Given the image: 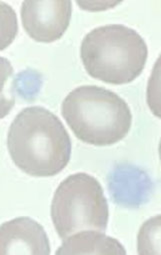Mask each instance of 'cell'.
Listing matches in <instances>:
<instances>
[{"label":"cell","mask_w":161,"mask_h":255,"mask_svg":"<svg viewBox=\"0 0 161 255\" xmlns=\"http://www.w3.org/2000/svg\"><path fill=\"white\" fill-rule=\"evenodd\" d=\"M7 148L14 164L35 177L60 173L71 156V139L61 120L48 109H22L10 124Z\"/></svg>","instance_id":"6da1fadb"},{"label":"cell","mask_w":161,"mask_h":255,"mask_svg":"<svg viewBox=\"0 0 161 255\" xmlns=\"http://www.w3.org/2000/svg\"><path fill=\"white\" fill-rule=\"evenodd\" d=\"M61 114L79 140L95 146L119 142L132 124L125 100L95 85L79 86L69 92L61 104Z\"/></svg>","instance_id":"7a4b0ae2"},{"label":"cell","mask_w":161,"mask_h":255,"mask_svg":"<svg viewBox=\"0 0 161 255\" xmlns=\"http://www.w3.org/2000/svg\"><path fill=\"white\" fill-rule=\"evenodd\" d=\"M80 57L91 77L121 85L132 82L141 74L147 61L148 48L134 29L110 24L94 28L84 36Z\"/></svg>","instance_id":"3957f363"},{"label":"cell","mask_w":161,"mask_h":255,"mask_svg":"<svg viewBox=\"0 0 161 255\" xmlns=\"http://www.w3.org/2000/svg\"><path fill=\"white\" fill-rule=\"evenodd\" d=\"M50 214L57 234L65 239L82 230L105 231L109 207L99 181L90 174L78 172L58 185Z\"/></svg>","instance_id":"277c9868"},{"label":"cell","mask_w":161,"mask_h":255,"mask_svg":"<svg viewBox=\"0 0 161 255\" xmlns=\"http://www.w3.org/2000/svg\"><path fill=\"white\" fill-rule=\"evenodd\" d=\"M72 14L71 1H23L20 15L26 33L37 42L60 39L67 30Z\"/></svg>","instance_id":"5b68a950"},{"label":"cell","mask_w":161,"mask_h":255,"mask_svg":"<svg viewBox=\"0 0 161 255\" xmlns=\"http://www.w3.org/2000/svg\"><path fill=\"white\" fill-rule=\"evenodd\" d=\"M50 243L43 226L30 217H17L0 225V255H49Z\"/></svg>","instance_id":"8992f818"},{"label":"cell","mask_w":161,"mask_h":255,"mask_svg":"<svg viewBox=\"0 0 161 255\" xmlns=\"http://www.w3.org/2000/svg\"><path fill=\"white\" fill-rule=\"evenodd\" d=\"M64 254H126L123 245L102 231L82 230L63 239L55 252Z\"/></svg>","instance_id":"52a82bcc"},{"label":"cell","mask_w":161,"mask_h":255,"mask_svg":"<svg viewBox=\"0 0 161 255\" xmlns=\"http://www.w3.org/2000/svg\"><path fill=\"white\" fill-rule=\"evenodd\" d=\"M14 105V69L7 58L0 56V119L7 116Z\"/></svg>","instance_id":"ba28073f"},{"label":"cell","mask_w":161,"mask_h":255,"mask_svg":"<svg viewBox=\"0 0 161 255\" xmlns=\"http://www.w3.org/2000/svg\"><path fill=\"white\" fill-rule=\"evenodd\" d=\"M18 33V20L14 9L0 1V51L7 48Z\"/></svg>","instance_id":"9c48e42d"},{"label":"cell","mask_w":161,"mask_h":255,"mask_svg":"<svg viewBox=\"0 0 161 255\" xmlns=\"http://www.w3.org/2000/svg\"><path fill=\"white\" fill-rule=\"evenodd\" d=\"M160 252V216L147 220L140 228L138 234V253L153 254L154 249Z\"/></svg>","instance_id":"30bf717a"},{"label":"cell","mask_w":161,"mask_h":255,"mask_svg":"<svg viewBox=\"0 0 161 255\" xmlns=\"http://www.w3.org/2000/svg\"><path fill=\"white\" fill-rule=\"evenodd\" d=\"M120 2H77L81 9L87 11H103L118 5Z\"/></svg>","instance_id":"8fae6325"}]
</instances>
